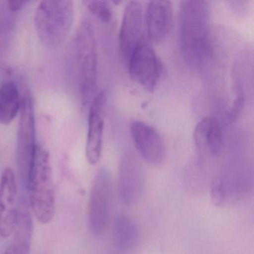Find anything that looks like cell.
<instances>
[{
    "label": "cell",
    "instance_id": "cell-1",
    "mask_svg": "<svg viewBox=\"0 0 254 254\" xmlns=\"http://www.w3.org/2000/svg\"><path fill=\"white\" fill-rule=\"evenodd\" d=\"M179 18L181 54L187 65L199 67L203 64L210 52L207 2L181 1Z\"/></svg>",
    "mask_w": 254,
    "mask_h": 254
},
{
    "label": "cell",
    "instance_id": "cell-2",
    "mask_svg": "<svg viewBox=\"0 0 254 254\" xmlns=\"http://www.w3.org/2000/svg\"><path fill=\"white\" fill-rule=\"evenodd\" d=\"M29 203L34 216L41 224H48L56 214V190L50 153L37 146L28 182Z\"/></svg>",
    "mask_w": 254,
    "mask_h": 254
},
{
    "label": "cell",
    "instance_id": "cell-3",
    "mask_svg": "<svg viewBox=\"0 0 254 254\" xmlns=\"http://www.w3.org/2000/svg\"><path fill=\"white\" fill-rule=\"evenodd\" d=\"M35 29L40 41L49 48L62 46L72 29L74 3L69 0L40 2L35 13Z\"/></svg>",
    "mask_w": 254,
    "mask_h": 254
},
{
    "label": "cell",
    "instance_id": "cell-4",
    "mask_svg": "<svg viewBox=\"0 0 254 254\" xmlns=\"http://www.w3.org/2000/svg\"><path fill=\"white\" fill-rule=\"evenodd\" d=\"M75 48L78 91L81 102L86 105L94 98L98 82L97 45L94 27L88 18L78 26Z\"/></svg>",
    "mask_w": 254,
    "mask_h": 254
},
{
    "label": "cell",
    "instance_id": "cell-5",
    "mask_svg": "<svg viewBox=\"0 0 254 254\" xmlns=\"http://www.w3.org/2000/svg\"><path fill=\"white\" fill-rule=\"evenodd\" d=\"M17 141V163L20 181L27 188L36 151L35 106L32 98L26 96L21 105Z\"/></svg>",
    "mask_w": 254,
    "mask_h": 254
},
{
    "label": "cell",
    "instance_id": "cell-6",
    "mask_svg": "<svg viewBox=\"0 0 254 254\" xmlns=\"http://www.w3.org/2000/svg\"><path fill=\"white\" fill-rule=\"evenodd\" d=\"M112 181L109 171L99 169L92 183L88 202V227L94 236L104 234L111 215Z\"/></svg>",
    "mask_w": 254,
    "mask_h": 254
},
{
    "label": "cell",
    "instance_id": "cell-7",
    "mask_svg": "<svg viewBox=\"0 0 254 254\" xmlns=\"http://www.w3.org/2000/svg\"><path fill=\"white\" fill-rule=\"evenodd\" d=\"M126 66L130 78L150 92L155 90L163 73L161 59L145 38L135 49Z\"/></svg>",
    "mask_w": 254,
    "mask_h": 254
},
{
    "label": "cell",
    "instance_id": "cell-8",
    "mask_svg": "<svg viewBox=\"0 0 254 254\" xmlns=\"http://www.w3.org/2000/svg\"><path fill=\"white\" fill-rule=\"evenodd\" d=\"M142 5L137 1L127 2L120 26L119 46L120 55L127 65L132 53L145 38Z\"/></svg>",
    "mask_w": 254,
    "mask_h": 254
},
{
    "label": "cell",
    "instance_id": "cell-9",
    "mask_svg": "<svg viewBox=\"0 0 254 254\" xmlns=\"http://www.w3.org/2000/svg\"><path fill=\"white\" fill-rule=\"evenodd\" d=\"M130 136L139 155L151 166H160L166 158V148L161 136L152 126L142 121L130 126Z\"/></svg>",
    "mask_w": 254,
    "mask_h": 254
},
{
    "label": "cell",
    "instance_id": "cell-10",
    "mask_svg": "<svg viewBox=\"0 0 254 254\" xmlns=\"http://www.w3.org/2000/svg\"><path fill=\"white\" fill-rule=\"evenodd\" d=\"M106 98L105 92L98 93L92 100L89 111L85 155L90 165L97 164L102 155Z\"/></svg>",
    "mask_w": 254,
    "mask_h": 254
},
{
    "label": "cell",
    "instance_id": "cell-11",
    "mask_svg": "<svg viewBox=\"0 0 254 254\" xmlns=\"http://www.w3.org/2000/svg\"><path fill=\"white\" fill-rule=\"evenodd\" d=\"M17 209V178L12 169L7 167L0 178V237L12 234Z\"/></svg>",
    "mask_w": 254,
    "mask_h": 254
},
{
    "label": "cell",
    "instance_id": "cell-12",
    "mask_svg": "<svg viewBox=\"0 0 254 254\" xmlns=\"http://www.w3.org/2000/svg\"><path fill=\"white\" fill-rule=\"evenodd\" d=\"M143 190V175L137 160L131 154L123 157L119 172L118 192L120 202L126 206L134 205Z\"/></svg>",
    "mask_w": 254,
    "mask_h": 254
},
{
    "label": "cell",
    "instance_id": "cell-13",
    "mask_svg": "<svg viewBox=\"0 0 254 254\" xmlns=\"http://www.w3.org/2000/svg\"><path fill=\"white\" fill-rule=\"evenodd\" d=\"M148 38L160 44L167 39L172 29L173 11L169 1H151L147 5L145 15Z\"/></svg>",
    "mask_w": 254,
    "mask_h": 254
},
{
    "label": "cell",
    "instance_id": "cell-14",
    "mask_svg": "<svg viewBox=\"0 0 254 254\" xmlns=\"http://www.w3.org/2000/svg\"><path fill=\"white\" fill-rule=\"evenodd\" d=\"M33 230L32 213L24 203H21L18 206L13 228V241L10 246L13 254H30Z\"/></svg>",
    "mask_w": 254,
    "mask_h": 254
},
{
    "label": "cell",
    "instance_id": "cell-15",
    "mask_svg": "<svg viewBox=\"0 0 254 254\" xmlns=\"http://www.w3.org/2000/svg\"><path fill=\"white\" fill-rule=\"evenodd\" d=\"M194 141L200 148H207L214 155L221 153L224 145L222 128L213 117L202 119L194 129Z\"/></svg>",
    "mask_w": 254,
    "mask_h": 254
},
{
    "label": "cell",
    "instance_id": "cell-16",
    "mask_svg": "<svg viewBox=\"0 0 254 254\" xmlns=\"http://www.w3.org/2000/svg\"><path fill=\"white\" fill-rule=\"evenodd\" d=\"M112 236L117 251L127 252L136 246L139 239V230L130 217L120 214L114 219Z\"/></svg>",
    "mask_w": 254,
    "mask_h": 254
},
{
    "label": "cell",
    "instance_id": "cell-17",
    "mask_svg": "<svg viewBox=\"0 0 254 254\" xmlns=\"http://www.w3.org/2000/svg\"><path fill=\"white\" fill-rule=\"evenodd\" d=\"M21 105L18 87L14 81L8 80L0 84V124H11Z\"/></svg>",
    "mask_w": 254,
    "mask_h": 254
},
{
    "label": "cell",
    "instance_id": "cell-18",
    "mask_svg": "<svg viewBox=\"0 0 254 254\" xmlns=\"http://www.w3.org/2000/svg\"><path fill=\"white\" fill-rule=\"evenodd\" d=\"M84 3L89 11L103 23H109L112 20V10L108 2L105 1H84Z\"/></svg>",
    "mask_w": 254,
    "mask_h": 254
},
{
    "label": "cell",
    "instance_id": "cell-19",
    "mask_svg": "<svg viewBox=\"0 0 254 254\" xmlns=\"http://www.w3.org/2000/svg\"><path fill=\"white\" fill-rule=\"evenodd\" d=\"M8 3V7L11 12H17V11H21L29 2L28 1H20V0H16V1H9L7 2Z\"/></svg>",
    "mask_w": 254,
    "mask_h": 254
},
{
    "label": "cell",
    "instance_id": "cell-20",
    "mask_svg": "<svg viewBox=\"0 0 254 254\" xmlns=\"http://www.w3.org/2000/svg\"><path fill=\"white\" fill-rule=\"evenodd\" d=\"M13 254L12 251H11V247H8L6 250H5V254Z\"/></svg>",
    "mask_w": 254,
    "mask_h": 254
}]
</instances>
